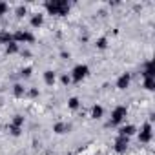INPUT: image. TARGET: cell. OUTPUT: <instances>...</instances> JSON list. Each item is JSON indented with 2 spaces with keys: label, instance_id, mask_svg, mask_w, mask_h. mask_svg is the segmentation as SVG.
Segmentation results:
<instances>
[{
  "label": "cell",
  "instance_id": "6da1fadb",
  "mask_svg": "<svg viewBox=\"0 0 155 155\" xmlns=\"http://www.w3.org/2000/svg\"><path fill=\"white\" fill-rule=\"evenodd\" d=\"M90 73V68L86 64H79V66H75L73 68V73H71V81L73 82H81L82 79H86Z\"/></svg>",
  "mask_w": 155,
  "mask_h": 155
},
{
  "label": "cell",
  "instance_id": "7a4b0ae2",
  "mask_svg": "<svg viewBox=\"0 0 155 155\" xmlns=\"http://www.w3.org/2000/svg\"><path fill=\"white\" fill-rule=\"evenodd\" d=\"M46 8H48L49 13H55V15H66V11L69 9V4H66V2H49V4H46Z\"/></svg>",
  "mask_w": 155,
  "mask_h": 155
},
{
  "label": "cell",
  "instance_id": "3957f363",
  "mask_svg": "<svg viewBox=\"0 0 155 155\" xmlns=\"http://www.w3.org/2000/svg\"><path fill=\"white\" fill-rule=\"evenodd\" d=\"M128 115V110L124 108V106H119V108H115L113 110V113H111V122L110 124H120L122 120H124V117Z\"/></svg>",
  "mask_w": 155,
  "mask_h": 155
},
{
  "label": "cell",
  "instance_id": "277c9868",
  "mask_svg": "<svg viewBox=\"0 0 155 155\" xmlns=\"http://www.w3.org/2000/svg\"><path fill=\"white\" fill-rule=\"evenodd\" d=\"M35 40V37L29 33V31H17L15 35H13V42H33Z\"/></svg>",
  "mask_w": 155,
  "mask_h": 155
},
{
  "label": "cell",
  "instance_id": "5b68a950",
  "mask_svg": "<svg viewBox=\"0 0 155 155\" xmlns=\"http://www.w3.org/2000/svg\"><path fill=\"white\" fill-rule=\"evenodd\" d=\"M151 137H153L151 122H146V124H144V128H142V131L139 133V140H140V142H150V140H151Z\"/></svg>",
  "mask_w": 155,
  "mask_h": 155
},
{
  "label": "cell",
  "instance_id": "8992f818",
  "mask_svg": "<svg viewBox=\"0 0 155 155\" xmlns=\"http://www.w3.org/2000/svg\"><path fill=\"white\" fill-rule=\"evenodd\" d=\"M126 150H128V137H120L119 135V139L115 142V151L117 153H124Z\"/></svg>",
  "mask_w": 155,
  "mask_h": 155
},
{
  "label": "cell",
  "instance_id": "52a82bcc",
  "mask_svg": "<svg viewBox=\"0 0 155 155\" xmlns=\"http://www.w3.org/2000/svg\"><path fill=\"white\" fill-rule=\"evenodd\" d=\"M130 81H131L130 73H122V75L119 77V81H117V88H119V90H126V88L130 86Z\"/></svg>",
  "mask_w": 155,
  "mask_h": 155
},
{
  "label": "cell",
  "instance_id": "ba28073f",
  "mask_svg": "<svg viewBox=\"0 0 155 155\" xmlns=\"http://www.w3.org/2000/svg\"><path fill=\"white\" fill-rule=\"evenodd\" d=\"M135 131H137V128L133 126V124H128V126H122L120 128V131H119V135L120 137H131V135H135Z\"/></svg>",
  "mask_w": 155,
  "mask_h": 155
},
{
  "label": "cell",
  "instance_id": "9c48e42d",
  "mask_svg": "<svg viewBox=\"0 0 155 155\" xmlns=\"http://www.w3.org/2000/svg\"><path fill=\"white\" fill-rule=\"evenodd\" d=\"M55 81H57V75H55V71H51V69L44 71V82H46L48 86H53V84H55Z\"/></svg>",
  "mask_w": 155,
  "mask_h": 155
},
{
  "label": "cell",
  "instance_id": "30bf717a",
  "mask_svg": "<svg viewBox=\"0 0 155 155\" xmlns=\"http://www.w3.org/2000/svg\"><path fill=\"white\" fill-rule=\"evenodd\" d=\"M69 130H71V126L66 124V122H57V124L53 126V131L58 133V135H60V133H66V131H69Z\"/></svg>",
  "mask_w": 155,
  "mask_h": 155
},
{
  "label": "cell",
  "instance_id": "8fae6325",
  "mask_svg": "<svg viewBox=\"0 0 155 155\" xmlns=\"http://www.w3.org/2000/svg\"><path fill=\"white\" fill-rule=\"evenodd\" d=\"M42 22H44V17H42V15H33V17H31V26H33V28H40Z\"/></svg>",
  "mask_w": 155,
  "mask_h": 155
},
{
  "label": "cell",
  "instance_id": "7c38bea8",
  "mask_svg": "<svg viewBox=\"0 0 155 155\" xmlns=\"http://www.w3.org/2000/svg\"><path fill=\"white\" fill-rule=\"evenodd\" d=\"M102 115H104L102 106H93V110H91V117H93V119H102Z\"/></svg>",
  "mask_w": 155,
  "mask_h": 155
},
{
  "label": "cell",
  "instance_id": "4fadbf2b",
  "mask_svg": "<svg viewBox=\"0 0 155 155\" xmlns=\"http://www.w3.org/2000/svg\"><path fill=\"white\" fill-rule=\"evenodd\" d=\"M13 93H15V97H24L26 95V90H24L22 84H15L13 86Z\"/></svg>",
  "mask_w": 155,
  "mask_h": 155
},
{
  "label": "cell",
  "instance_id": "5bb4252c",
  "mask_svg": "<svg viewBox=\"0 0 155 155\" xmlns=\"http://www.w3.org/2000/svg\"><path fill=\"white\" fill-rule=\"evenodd\" d=\"M0 42H13V35L11 33H8V31H4V33H0Z\"/></svg>",
  "mask_w": 155,
  "mask_h": 155
},
{
  "label": "cell",
  "instance_id": "9a60e30c",
  "mask_svg": "<svg viewBox=\"0 0 155 155\" xmlns=\"http://www.w3.org/2000/svg\"><path fill=\"white\" fill-rule=\"evenodd\" d=\"M6 51H8L9 55L17 53V51H18V44H17V42H9V44H8V48H6Z\"/></svg>",
  "mask_w": 155,
  "mask_h": 155
},
{
  "label": "cell",
  "instance_id": "2e32d148",
  "mask_svg": "<svg viewBox=\"0 0 155 155\" xmlns=\"http://www.w3.org/2000/svg\"><path fill=\"white\" fill-rule=\"evenodd\" d=\"M79 104H81V101L77 99V97H71V99L68 101V106H69L71 110H77V108H79Z\"/></svg>",
  "mask_w": 155,
  "mask_h": 155
},
{
  "label": "cell",
  "instance_id": "e0dca14e",
  "mask_svg": "<svg viewBox=\"0 0 155 155\" xmlns=\"http://www.w3.org/2000/svg\"><path fill=\"white\" fill-rule=\"evenodd\" d=\"M144 88H146L148 91H153V90H155V82H153V79H144Z\"/></svg>",
  "mask_w": 155,
  "mask_h": 155
},
{
  "label": "cell",
  "instance_id": "ac0fdd59",
  "mask_svg": "<svg viewBox=\"0 0 155 155\" xmlns=\"http://www.w3.org/2000/svg\"><path fill=\"white\" fill-rule=\"evenodd\" d=\"M97 48H99V49H106V48H108V38H104V37L99 38V40H97Z\"/></svg>",
  "mask_w": 155,
  "mask_h": 155
},
{
  "label": "cell",
  "instance_id": "d6986e66",
  "mask_svg": "<svg viewBox=\"0 0 155 155\" xmlns=\"http://www.w3.org/2000/svg\"><path fill=\"white\" fill-rule=\"evenodd\" d=\"M22 124H24V117H22V115H15V119H13V126L20 128Z\"/></svg>",
  "mask_w": 155,
  "mask_h": 155
},
{
  "label": "cell",
  "instance_id": "ffe728a7",
  "mask_svg": "<svg viewBox=\"0 0 155 155\" xmlns=\"http://www.w3.org/2000/svg\"><path fill=\"white\" fill-rule=\"evenodd\" d=\"M20 75L24 77V79H29V77H31V68H24V69L20 71Z\"/></svg>",
  "mask_w": 155,
  "mask_h": 155
},
{
  "label": "cell",
  "instance_id": "44dd1931",
  "mask_svg": "<svg viewBox=\"0 0 155 155\" xmlns=\"http://www.w3.org/2000/svg\"><path fill=\"white\" fill-rule=\"evenodd\" d=\"M9 131H11V135H15V137L20 135V128H17V126H13V124L9 126Z\"/></svg>",
  "mask_w": 155,
  "mask_h": 155
},
{
  "label": "cell",
  "instance_id": "7402d4cb",
  "mask_svg": "<svg viewBox=\"0 0 155 155\" xmlns=\"http://www.w3.org/2000/svg\"><path fill=\"white\" fill-rule=\"evenodd\" d=\"M60 81H62V84H69V82H71V77H69V75H62Z\"/></svg>",
  "mask_w": 155,
  "mask_h": 155
},
{
  "label": "cell",
  "instance_id": "603a6c76",
  "mask_svg": "<svg viewBox=\"0 0 155 155\" xmlns=\"http://www.w3.org/2000/svg\"><path fill=\"white\" fill-rule=\"evenodd\" d=\"M8 11V4H4V2H0V15H4Z\"/></svg>",
  "mask_w": 155,
  "mask_h": 155
},
{
  "label": "cell",
  "instance_id": "cb8c5ba5",
  "mask_svg": "<svg viewBox=\"0 0 155 155\" xmlns=\"http://www.w3.org/2000/svg\"><path fill=\"white\" fill-rule=\"evenodd\" d=\"M17 15H18V17H24V15H26V8H22V6H20V8L17 9Z\"/></svg>",
  "mask_w": 155,
  "mask_h": 155
},
{
  "label": "cell",
  "instance_id": "d4e9b609",
  "mask_svg": "<svg viewBox=\"0 0 155 155\" xmlns=\"http://www.w3.org/2000/svg\"><path fill=\"white\" fill-rule=\"evenodd\" d=\"M29 97H38V90H29Z\"/></svg>",
  "mask_w": 155,
  "mask_h": 155
},
{
  "label": "cell",
  "instance_id": "484cf974",
  "mask_svg": "<svg viewBox=\"0 0 155 155\" xmlns=\"http://www.w3.org/2000/svg\"><path fill=\"white\" fill-rule=\"evenodd\" d=\"M60 57H62L64 60H68V58H69V53H68V51H62V53H60Z\"/></svg>",
  "mask_w": 155,
  "mask_h": 155
}]
</instances>
